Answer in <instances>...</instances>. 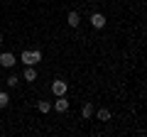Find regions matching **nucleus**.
<instances>
[{"instance_id":"nucleus-11","label":"nucleus","mask_w":147,"mask_h":137,"mask_svg":"<svg viewBox=\"0 0 147 137\" xmlns=\"http://www.w3.org/2000/svg\"><path fill=\"white\" fill-rule=\"evenodd\" d=\"M7 103H10V95L5 91H0V108H7Z\"/></svg>"},{"instance_id":"nucleus-13","label":"nucleus","mask_w":147,"mask_h":137,"mask_svg":"<svg viewBox=\"0 0 147 137\" xmlns=\"http://www.w3.org/2000/svg\"><path fill=\"white\" fill-rule=\"evenodd\" d=\"M0 44H3V37H0Z\"/></svg>"},{"instance_id":"nucleus-1","label":"nucleus","mask_w":147,"mask_h":137,"mask_svg":"<svg viewBox=\"0 0 147 137\" xmlns=\"http://www.w3.org/2000/svg\"><path fill=\"white\" fill-rule=\"evenodd\" d=\"M22 61H25V66H34L37 61H42V52L39 49H25L22 52Z\"/></svg>"},{"instance_id":"nucleus-5","label":"nucleus","mask_w":147,"mask_h":137,"mask_svg":"<svg viewBox=\"0 0 147 137\" xmlns=\"http://www.w3.org/2000/svg\"><path fill=\"white\" fill-rule=\"evenodd\" d=\"M54 110H57V113H66L69 110V100L64 98V95H59V100L54 103Z\"/></svg>"},{"instance_id":"nucleus-2","label":"nucleus","mask_w":147,"mask_h":137,"mask_svg":"<svg viewBox=\"0 0 147 137\" xmlns=\"http://www.w3.org/2000/svg\"><path fill=\"white\" fill-rule=\"evenodd\" d=\"M52 93L57 95V98H59V95H66V81H64V79H54V83H52Z\"/></svg>"},{"instance_id":"nucleus-10","label":"nucleus","mask_w":147,"mask_h":137,"mask_svg":"<svg viewBox=\"0 0 147 137\" xmlns=\"http://www.w3.org/2000/svg\"><path fill=\"white\" fill-rule=\"evenodd\" d=\"M96 115H98V120H103V122H105V120H110V110H105V108H100Z\"/></svg>"},{"instance_id":"nucleus-12","label":"nucleus","mask_w":147,"mask_h":137,"mask_svg":"<svg viewBox=\"0 0 147 137\" xmlns=\"http://www.w3.org/2000/svg\"><path fill=\"white\" fill-rule=\"evenodd\" d=\"M17 83H20V79H17V76H7V86H10V88H15Z\"/></svg>"},{"instance_id":"nucleus-4","label":"nucleus","mask_w":147,"mask_h":137,"mask_svg":"<svg viewBox=\"0 0 147 137\" xmlns=\"http://www.w3.org/2000/svg\"><path fill=\"white\" fill-rule=\"evenodd\" d=\"M0 64H3V66H5V68H12V66H15V56H12L10 52L0 54Z\"/></svg>"},{"instance_id":"nucleus-3","label":"nucleus","mask_w":147,"mask_h":137,"mask_svg":"<svg viewBox=\"0 0 147 137\" xmlns=\"http://www.w3.org/2000/svg\"><path fill=\"white\" fill-rule=\"evenodd\" d=\"M91 25H93L96 30H103L105 27V17L100 15V12H93V15H91Z\"/></svg>"},{"instance_id":"nucleus-6","label":"nucleus","mask_w":147,"mask_h":137,"mask_svg":"<svg viewBox=\"0 0 147 137\" xmlns=\"http://www.w3.org/2000/svg\"><path fill=\"white\" fill-rule=\"evenodd\" d=\"M66 22H69V27H79V22H81V17H79V12H69V17H66Z\"/></svg>"},{"instance_id":"nucleus-9","label":"nucleus","mask_w":147,"mask_h":137,"mask_svg":"<svg viewBox=\"0 0 147 137\" xmlns=\"http://www.w3.org/2000/svg\"><path fill=\"white\" fill-rule=\"evenodd\" d=\"M81 113H84V118H91V115H93V105H91V103H84Z\"/></svg>"},{"instance_id":"nucleus-7","label":"nucleus","mask_w":147,"mask_h":137,"mask_svg":"<svg viewBox=\"0 0 147 137\" xmlns=\"http://www.w3.org/2000/svg\"><path fill=\"white\" fill-rule=\"evenodd\" d=\"M34 79H37V71L32 66H27L25 68V81H34Z\"/></svg>"},{"instance_id":"nucleus-8","label":"nucleus","mask_w":147,"mask_h":137,"mask_svg":"<svg viewBox=\"0 0 147 137\" xmlns=\"http://www.w3.org/2000/svg\"><path fill=\"white\" fill-rule=\"evenodd\" d=\"M37 110H39V113H49V110H52V105H49L47 100H39V103H37Z\"/></svg>"}]
</instances>
